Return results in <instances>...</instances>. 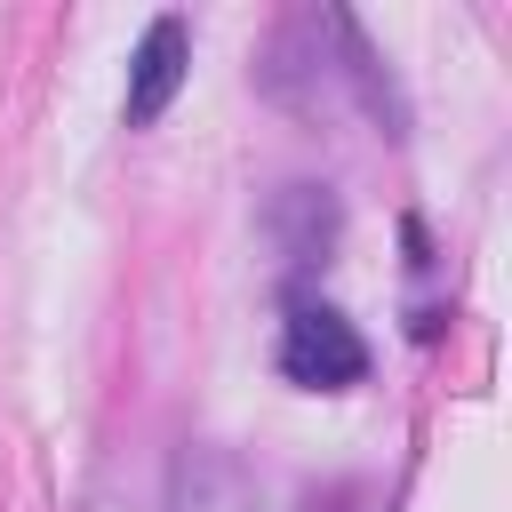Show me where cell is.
I'll list each match as a JSON object with an SVG mask.
<instances>
[{
  "instance_id": "cell-1",
  "label": "cell",
  "mask_w": 512,
  "mask_h": 512,
  "mask_svg": "<svg viewBox=\"0 0 512 512\" xmlns=\"http://www.w3.org/2000/svg\"><path fill=\"white\" fill-rule=\"evenodd\" d=\"M280 376L304 392H352L368 376V344L336 304H296L280 320Z\"/></svg>"
},
{
  "instance_id": "cell-2",
  "label": "cell",
  "mask_w": 512,
  "mask_h": 512,
  "mask_svg": "<svg viewBox=\"0 0 512 512\" xmlns=\"http://www.w3.org/2000/svg\"><path fill=\"white\" fill-rule=\"evenodd\" d=\"M184 64H192V32H184V16H152L144 40H136V64H128V128H152V120L176 104Z\"/></svg>"
},
{
  "instance_id": "cell-3",
  "label": "cell",
  "mask_w": 512,
  "mask_h": 512,
  "mask_svg": "<svg viewBox=\"0 0 512 512\" xmlns=\"http://www.w3.org/2000/svg\"><path fill=\"white\" fill-rule=\"evenodd\" d=\"M168 512H256V488L240 472V456L224 448H184L168 472Z\"/></svg>"
},
{
  "instance_id": "cell-4",
  "label": "cell",
  "mask_w": 512,
  "mask_h": 512,
  "mask_svg": "<svg viewBox=\"0 0 512 512\" xmlns=\"http://www.w3.org/2000/svg\"><path fill=\"white\" fill-rule=\"evenodd\" d=\"M272 232L288 240V264H328V248H336V200L320 184H288V200L272 208Z\"/></svg>"
},
{
  "instance_id": "cell-5",
  "label": "cell",
  "mask_w": 512,
  "mask_h": 512,
  "mask_svg": "<svg viewBox=\"0 0 512 512\" xmlns=\"http://www.w3.org/2000/svg\"><path fill=\"white\" fill-rule=\"evenodd\" d=\"M304 512H376L368 488H328V496H304Z\"/></svg>"
}]
</instances>
